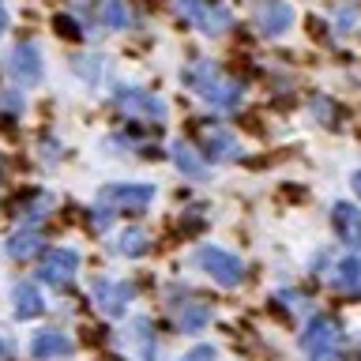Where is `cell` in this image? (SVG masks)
Returning a JSON list of instances; mask_svg holds the SVG:
<instances>
[{"mask_svg": "<svg viewBox=\"0 0 361 361\" xmlns=\"http://www.w3.org/2000/svg\"><path fill=\"white\" fill-rule=\"evenodd\" d=\"M8 354V343H4V338H0V357H4Z\"/></svg>", "mask_w": 361, "mask_h": 361, "instance_id": "25", "label": "cell"}, {"mask_svg": "<svg viewBox=\"0 0 361 361\" xmlns=\"http://www.w3.org/2000/svg\"><path fill=\"white\" fill-rule=\"evenodd\" d=\"M180 361H214V350L211 346H192Z\"/></svg>", "mask_w": 361, "mask_h": 361, "instance_id": "21", "label": "cell"}, {"mask_svg": "<svg viewBox=\"0 0 361 361\" xmlns=\"http://www.w3.org/2000/svg\"><path fill=\"white\" fill-rule=\"evenodd\" d=\"M354 192H357V200H361V169L354 173Z\"/></svg>", "mask_w": 361, "mask_h": 361, "instance_id": "24", "label": "cell"}, {"mask_svg": "<svg viewBox=\"0 0 361 361\" xmlns=\"http://www.w3.org/2000/svg\"><path fill=\"white\" fill-rule=\"evenodd\" d=\"M8 30V8H4V0H0V34Z\"/></svg>", "mask_w": 361, "mask_h": 361, "instance_id": "23", "label": "cell"}, {"mask_svg": "<svg viewBox=\"0 0 361 361\" xmlns=\"http://www.w3.org/2000/svg\"><path fill=\"white\" fill-rule=\"evenodd\" d=\"M203 154L214 158V162H219V158H230L233 154V140L222 128H203Z\"/></svg>", "mask_w": 361, "mask_h": 361, "instance_id": "17", "label": "cell"}, {"mask_svg": "<svg viewBox=\"0 0 361 361\" xmlns=\"http://www.w3.org/2000/svg\"><path fill=\"white\" fill-rule=\"evenodd\" d=\"M196 264L207 271L219 286H226V290H233V286H241V282H245V264L233 252H226V248H214V245L196 248Z\"/></svg>", "mask_w": 361, "mask_h": 361, "instance_id": "2", "label": "cell"}, {"mask_svg": "<svg viewBox=\"0 0 361 361\" xmlns=\"http://www.w3.org/2000/svg\"><path fill=\"white\" fill-rule=\"evenodd\" d=\"M173 162H177L180 169H185L188 177H200V173H203V166L196 162V158H192V151H188V147H180V143L173 147Z\"/></svg>", "mask_w": 361, "mask_h": 361, "instance_id": "19", "label": "cell"}, {"mask_svg": "<svg viewBox=\"0 0 361 361\" xmlns=\"http://www.w3.org/2000/svg\"><path fill=\"white\" fill-rule=\"evenodd\" d=\"M11 301H16V316H19V320H34V316H42V312H45L42 290L34 286L30 279L16 282V290H11Z\"/></svg>", "mask_w": 361, "mask_h": 361, "instance_id": "13", "label": "cell"}, {"mask_svg": "<svg viewBox=\"0 0 361 361\" xmlns=\"http://www.w3.org/2000/svg\"><path fill=\"white\" fill-rule=\"evenodd\" d=\"M113 102L124 109V113H135V117H147V121H166V102L154 98L151 90H135V87H121L117 94H113Z\"/></svg>", "mask_w": 361, "mask_h": 361, "instance_id": "7", "label": "cell"}, {"mask_svg": "<svg viewBox=\"0 0 361 361\" xmlns=\"http://www.w3.org/2000/svg\"><path fill=\"white\" fill-rule=\"evenodd\" d=\"M177 11H185L188 19H196L203 34H222L230 27V11L222 4H207V0H177Z\"/></svg>", "mask_w": 361, "mask_h": 361, "instance_id": "8", "label": "cell"}, {"mask_svg": "<svg viewBox=\"0 0 361 361\" xmlns=\"http://www.w3.org/2000/svg\"><path fill=\"white\" fill-rule=\"evenodd\" d=\"M106 23H109V27H124V23H128V11H124L117 0H113V4L106 8Z\"/></svg>", "mask_w": 361, "mask_h": 361, "instance_id": "20", "label": "cell"}, {"mask_svg": "<svg viewBox=\"0 0 361 361\" xmlns=\"http://www.w3.org/2000/svg\"><path fill=\"white\" fill-rule=\"evenodd\" d=\"M305 354H312V361H338V346H343V331L331 316H316L309 324V331L301 335Z\"/></svg>", "mask_w": 361, "mask_h": 361, "instance_id": "3", "label": "cell"}, {"mask_svg": "<svg viewBox=\"0 0 361 361\" xmlns=\"http://www.w3.org/2000/svg\"><path fill=\"white\" fill-rule=\"evenodd\" d=\"M34 252H42V233L38 230H19V233H11L8 237V256L11 259H30Z\"/></svg>", "mask_w": 361, "mask_h": 361, "instance_id": "16", "label": "cell"}, {"mask_svg": "<svg viewBox=\"0 0 361 361\" xmlns=\"http://www.w3.org/2000/svg\"><path fill=\"white\" fill-rule=\"evenodd\" d=\"M94 301H98V309L106 312V316H124L128 312V305L135 301V286L128 279H98L94 282Z\"/></svg>", "mask_w": 361, "mask_h": 361, "instance_id": "6", "label": "cell"}, {"mask_svg": "<svg viewBox=\"0 0 361 361\" xmlns=\"http://www.w3.org/2000/svg\"><path fill=\"white\" fill-rule=\"evenodd\" d=\"M331 226H335L338 241H343L346 248H361V211L354 207V203L338 200L331 207Z\"/></svg>", "mask_w": 361, "mask_h": 361, "instance_id": "10", "label": "cell"}, {"mask_svg": "<svg viewBox=\"0 0 361 361\" xmlns=\"http://www.w3.org/2000/svg\"><path fill=\"white\" fill-rule=\"evenodd\" d=\"M147 248H151V237H147L143 230H124L117 237V252L121 256H143Z\"/></svg>", "mask_w": 361, "mask_h": 361, "instance_id": "18", "label": "cell"}, {"mask_svg": "<svg viewBox=\"0 0 361 361\" xmlns=\"http://www.w3.org/2000/svg\"><path fill=\"white\" fill-rule=\"evenodd\" d=\"M154 200V185H106L102 188V203L121 214H143Z\"/></svg>", "mask_w": 361, "mask_h": 361, "instance_id": "4", "label": "cell"}, {"mask_svg": "<svg viewBox=\"0 0 361 361\" xmlns=\"http://www.w3.org/2000/svg\"><path fill=\"white\" fill-rule=\"evenodd\" d=\"M79 271V256L75 248H49V252H42V264H38V275L42 282H49V286H72Z\"/></svg>", "mask_w": 361, "mask_h": 361, "instance_id": "5", "label": "cell"}, {"mask_svg": "<svg viewBox=\"0 0 361 361\" xmlns=\"http://www.w3.org/2000/svg\"><path fill=\"white\" fill-rule=\"evenodd\" d=\"M8 72L16 75L23 87L38 83V79H42V53H38V45H34V42H19L16 49H11V56H8Z\"/></svg>", "mask_w": 361, "mask_h": 361, "instance_id": "9", "label": "cell"}, {"mask_svg": "<svg viewBox=\"0 0 361 361\" xmlns=\"http://www.w3.org/2000/svg\"><path fill=\"white\" fill-rule=\"evenodd\" d=\"M331 286L343 293H361V256H350L331 271Z\"/></svg>", "mask_w": 361, "mask_h": 361, "instance_id": "15", "label": "cell"}, {"mask_svg": "<svg viewBox=\"0 0 361 361\" xmlns=\"http://www.w3.org/2000/svg\"><path fill=\"white\" fill-rule=\"evenodd\" d=\"M75 350V343L64 331H38L30 338V357L34 361H53V357H68Z\"/></svg>", "mask_w": 361, "mask_h": 361, "instance_id": "12", "label": "cell"}, {"mask_svg": "<svg viewBox=\"0 0 361 361\" xmlns=\"http://www.w3.org/2000/svg\"><path fill=\"white\" fill-rule=\"evenodd\" d=\"M188 83L200 90V98H207L211 106H222V109H233L241 102V83L233 75H226L219 64L211 61H200L196 68L188 72Z\"/></svg>", "mask_w": 361, "mask_h": 361, "instance_id": "1", "label": "cell"}, {"mask_svg": "<svg viewBox=\"0 0 361 361\" xmlns=\"http://www.w3.org/2000/svg\"><path fill=\"white\" fill-rule=\"evenodd\" d=\"M56 30H64L68 38H83V30H79V27H75V23L68 19V16H56Z\"/></svg>", "mask_w": 361, "mask_h": 361, "instance_id": "22", "label": "cell"}, {"mask_svg": "<svg viewBox=\"0 0 361 361\" xmlns=\"http://www.w3.org/2000/svg\"><path fill=\"white\" fill-rule=\"evenodd\" d=\"M173 312H177V324H180V331H200V327L211 320V305H207V301H196V298L180 301Z\"/></svg>", "mask_w": 361, "mask_h": 361, "instance_id": "14", "label": "cell"}, {"mask_svg": "<svg viewBox=\"0 0 361 361\" xmlns=\"http://www.w3.org/2000/svg\"><path fill=\"white\" fill-rule=\"evenodd\" d=\"M293 23V8L286 0H259L256 4V27L264 34H286Z\"/></svg>", "mask_w": 361, "mask_h": 361, "instance_id": "11", "label": "cell"}]
</instances>
